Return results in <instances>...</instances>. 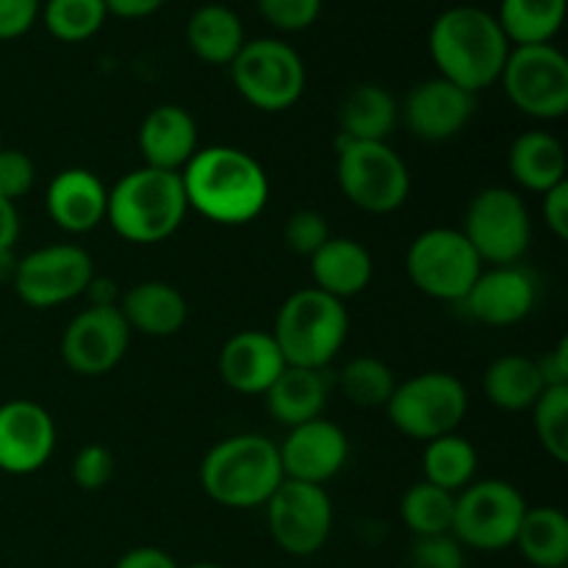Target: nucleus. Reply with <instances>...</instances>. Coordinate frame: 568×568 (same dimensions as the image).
Listing matches in <instances>:
<instances>
[{"label": "nucleus", "mask_w": 568, "mask_h": 568, "mask_svg": "<svg viewBox=\"0 0 568 568\" xmlns=\"http://www.w3.org/2000/svg\"><path fill=\"white\" fill-rule=\"evenodd\" d=\"M455 497H458V494L444 491V488L433 486V483L427 480L414 483V486L405 491L403 503H399V514H403L405 527H408L416 538L453 536Z\"/></svg>", "instance_id": "33"}, {"label": "nucleus", "mask_w": 568, "mask_h": 568, "mask_svg": "<svg viewBox=\"0 0 568 568\" xmlns=\"http://www.w3.org/2000/svg\"><path fill=\"white\" fill-rule=\"evenodd\" d=\"M0 148H3V144H0Z\"/></svg>", "instance_id": "52"}, {"label": "nucleus", "mask_w": 568, "mask_h": 568, "mask_svg": "<svg viewBox=\"0 0 568 568\" xmlns=\"http://www.w3.org/2000/svg\"><path fill=\"white\" fill-rule=\"evenodd\" d=\"M94 277L92 255L78 244H50L17 258L11 286L31 308H55L83 297Z\"/></svg>", "instance_id": "13"}, {"label": "nucleus", "mask_w": 568, "mask_h": 568, "mask_svg": "<svg viewBox=\"0 0 568 568\" xmlns=\"http://www.w3.org/2000/svg\"><path fill=\"white\" fill-rule=\"evenodd\" d=\"M37 183V164L26 150L0 148V194L11 203L26 197Z\"/></svg>", "instance_id": "40"}, {"label": "nucleus", "mask_w": 568, "mask_h": 568, "mask_svg": "<svg viewBox=\"0 0 568 568\" xmlns=\"http://www.w3.org/2000/svg\"><path fill=\"white\" fill-rule=\"evenodd\" d=\"M538 283L530 270L519 264L483 270L460 305L475 322L488 327H510L532 314Z\"/></svg>", "instance_id": "19"}, {"label": "nucleus", "mask_w": 568, "mask_h": 568, "mask_svg": "<svg viewBox=\"0 0 568 568\" xmlns=\"http://www.w3.org/2000/svg\"><path fill=\"white\" fill-rule=\"evenodd\" d=\"M508 170L521 189L547 194L566 181V150L558 136L547 131H527L514 139L508 150Z\"/></svg>", "instance_id": "27"}, {"label": "nucleus", "mask_w": 568, "mask_h": 568, "mask_svg": "<svg viewBox=\"0 0 568 568\" xmlns=\"http://www.w3.org/2000/svg\"><path fill=\"white\" fill-rule=\"evenodd\" d=\"M427 48L438 75L477 94L499 81L514 44L491 11L480 6H453L430 26Z\"/></svg>", "instance_id": "2"}, {"label": "nucleus", "mask_w": 568, "mask_h": 568, "mask_svg": "<svg viewBox=\"0 0 568 568\" xmlns=\"http://www.w3.org/2000/svg\"><path fill=\"white\" fill-rule=\"evenodd\" d=\"M231 78L236 92L253 109L277 114L303 98L305 61L288 42L275 37L244 42L236 59L231 61Z\"/></svg>", "instance_id": "8"}, {"label": "nucleus", "mask_w": 568, "mask_h": 568, "mask_svg": "<svg viewBox=\"0 0 568 568\" xmlns=\"http://www.w3.org/2000/svg\"><path fill=\"white\" fill-rule=\"evenodd\" d=\"M375 275L372 253L355 239L331 236L311 255V277L314 288L336 300H349L364 292Z\"/></svg>", "instance_id": "23"}, {"label": "nucleus", "mask_w": 568, "mask_h": 568, "mask_svg": "<svg viewBox=\"0 0 568 568\" xmlns=\"http://www.w3.org/2000/svg\"><path fill=\"white\" fill-rule=\"evenodd\" d=\"M405 272L422 294L460 303L483 272V261L458 227H430L410 242Z\"/></svg>", "instance_id": "10"}, {"label": "nucleus", "mask_w": 568, "mask_h": 568, "mask_svg": "<svg viewBox=\"0 0 568 568\" xmlns=\"http://www.w3.org/2000/svg\"><path fill=\"white\" fill-rule=\"evenodd\" d=\"M338 388L358 408H386L397 388V377L392 366L383 364L375 355H358L338 372Z\"/></svg>", "instance_id": "35"}, {"label": "nucleus", "mask_w": 568, "mask_h": 568, "mask_svg": "<svg viewBox=\"0 0 568 568\" xmlns=\"http://www.w3.org/2000/svg\"><path fill=\"white\" fill-rule=\"evenodd\" d=\"M192 568H222V566H216V564H194Z\"/></svg>", "instance_id": "50"}, {"label": "nucleus", "mask_w": 568, "mask_h": 568, "mask_svg": "<svg viewBox=\"0 0 568 568\" xmlns=\"http://www.w3.org/2000/svg\"><path fill=\"white\" fill-rule=\"evenodd\" d=\"M283 239H286V247L292 250L294 255L311 258V255L331 239V225H327L325 214H320V211H294V214L288 216L286 227H283Z\"/></svg>", "instance_id": "38"}, {"label": "nucleus", "mask_w": 568, "mask_h": 568, "mask_svg": "<svg viewBox=\"0 0 568 568\" xmlns=\"http://www.w3.org/2000/svg\"><path fill=\"white\" fill-rule=\"evenodd\" d=\"M422 469L425 480L444 491H464L477 475V449L469 438L449 433V436L427 442L425 455H422Z\"/></svg>", "instance_id": "32"}, {"label": "nucleus", "mask_w": 568, "mask_h": 568, "mask_svg": "<svg viewBox=\"0 0 568 568\" xmlns=\"http://www.w3.org/2000/svg\"><path fill=\"white\" fill-rule=\"evenodd\" d=\"M532 427L555 464L568 460V386H547L532 405Z\"/></svg>", "instance_id": "36"}, {"label": "nucleus", "mask_w": 568, "mask_h": 568, "mask_svg": "<svg viewBox=\"0 0 568 568\" xmlns=\"http://www.w3.org/2000/svg\"><path fill=\"white\" fill-rule=\"evenodd\" d=\"M258 11L275 31L297 33L320 20L322 0H258Z\"/></svg>", "instance_id": "39"}, {"label": "nucleus", "mask_w": 568, "mask_h": 568, "mask_svg": "<svg viewBox=\"0 0 568 568\" xmlns=\"http://www.w3.org/2000/svg\"><path fill=\"white\" fill-rule=\"evenodd\" d=\"M186 211L181 172L139 166L109 189L105 220L125 242L159 244L183 225Z\"/></svg>", "instance_id": "4"}, {"label": "nucleus", "mask_w": 568, "mask_h": 568, "mask_svg": "<svg viewBox=\"0 0 568 568\" xmlns=\"http://www.w3.org/2000/svg\"><path fill=\"white\" fill-rule=\"evenodd\" d=\"M469 410V392L449 372H422L397 383L386 414L403 436L433 442L458 430Z\"/></svg>", "instance_id": "7"}, {"label": "nucleus", "mask_w": 568, "mask_h": 568, "mask_svg": "<svg viewBox=\"0 0 568 568\" xmlns=\"http://www.w3.org/2000/svg\"><path fill=\"white\" fill-rule=\"evenodd\" d=\"M131 347V327L120 305H89L72 316L61 336V358L81 377L109 375Z\"/></svg>", "instance_id": "15"}, {"label": "nucleus", "mask_w": 568, "mask_h": 568, "mask_svg": "<svg viewBox=\"0 0 568 568\" xmlns=\"http://www.w3.org/2000/svg\"><path fill=\"white\" fill-rule=\"evenodd\" d=\"M460 233L483 266L519 264L532 242L530 209L514 189L488 186L471 197Z\"/></svg>", "instance_id": "9"}, {"label": "nucleus", "mask_w": 568, "mask_h": 568, "mask_svg": "<svg viewBox=\"0 0 568 568\" xmlns=\"http://www.w3.org/2000/svg\"><path fill=\"white\" fill-rule=\"evenodd\" d=\"M494 17L514 48L552 44L564 28L566 0H503Z\"/></svg>", "instance_id": "31"}, {"label": "nucleus", "mask_w": 568, "mask_h": 568, "mask_svg": "<svg viewBox=\"0 0 568 568\" xmlns=\"http://www.w3.org/2000/svg\"><path fill=\"white\" fill-rule=\"evenodd\" d=\"M55 449V422L33 399L0 405V471L14 477L33 475Z\"/></svg>", "instance_id": "17"}, {"label": "nucleus", "mask_w": 568, "mask_h": 568, "mask_svg": "<svg viewBox=\"0 0 568 568\" xmlns=\"http://www.w3.org/2000/svg\"><path fill=\"white\" fill-rule=\"evenodd\" d=\"M349 333V316L342 300L320 292L300 288L281 305L272 327V338L281 347L288 366L322 372L338 353Z\"/></svg>", "instance_id": "5"}, {"label": "nucleus", "mask_w": 568, "mask_h": 568, "mask_svg": "<svg viewBox=\"0 0 568 568\" xmlns=\"http://www.w3.org/2000/svg\"><path fill=\"white\" fill-rule=\"evenodd\" d=\"M39 9L37 0H0V42L26 37L39 20Z\"/></svg>", "instance_id": "42"}, {"label": "nucleus", "mask_w": 568, "mask_h": 568, "mask_svg": "<svg viewBox=\"0 0 568 568\" xmlns=\"http://www.w3.org/2000/svg\"><path fill=\"white\" fill-rule=\"evenodd\" d=\"M514 547L532 568H566L568 519L558 508H527Z\"/></svg>", "instance_id": "30"}, {"label": "nucleus", "mask_w": 568, "mask_h": 568, "mask_svg": "<svg viewBox=\"0 0 568 568\" xmlns=\"http://www.w3.org/2000/svg\"><path fill=\"white\" fill-rule=\"evenodd\" d=\"M264 508L272 538L286 555L308 558L331 538L333 503L325 486L283 480Z\"/></svg>", "instance_id": "14"}, {"label": "nucleus", "mask_w": 568, "mask_h": 568, "mask_svg": "<svg viewBox=\"0 0 568 568\" xmlns=\"http://www.w3.org/2000/svg\"><path fill=\"white\" fill-rule=\"evenodd\" d=\"M464 547L453 536L416 538L410 568H464Z\"/></svg>", "instance_id": "41"}, {"label": "nucleus", "mask_w": 568, "mask_h": 568, "mask_svg": "<svg viewBox=\"0 0 568 568\" xmlns=\"http://www.w3.org/2000/svg\"><path fill=\"white\" fill-rule=\"evenodd\" d=\"M114 568H178L175 558L159 547H136L128 549Z\"/></svg>", "instance_id": "45"}, {"label": "nucleus", "mask_w": 568, "mask_h": 568, "mask_svg": "<svg viewBox=\"0 0 568 568\" xmlns=\"http://www.w3.org/2000/svg\"><path fill=\"white\" fill-rule=\"evenodd\" d=\"M70 475L81 491H103L114 477V455L103 444H87L72 458Z\"/></svg>", "instance_id": "37"}, {"label": "nucleus", "mask_w": 568, "mask_h": 568, "mask_svg": "<svg viewBox=\"0 0 568 568\" xmlns=\"http://www.w3.org/2000/svg\"><path fill=\"white\" fill-rule=\"evenodd\" d=\"M277 453H281L286 480L325 486L347 464L349 438L342 427L320 416V419L292 427L286 438L277 444Z\"/></svg>", "instance_id": "18"}, {"label": "nucleus", "mask_w": 568, "mask_h": 568, "mask_svg": "<svg viewBox=\"0 0 568 568\" xmlns=\"http://www.w3.org/2000/svg\"><path fill=\"white\" fill-rule=\"evenodd\" d=\"M181 181L189 209L216 225H247L270 203L266 170L231 144L197 150L181 170Z\"/></svg>", "instance_id": "1"}, {"label": "nucleus", "mask_w": 568, "mask_h": 568, "mask_svg": "<svg viewBox=\"0 0 568 568\" xmlns=\"http://www.w3.org/2000/svg\"><path fill=\"white\" fill-rule=\"evenodd\" d=\"M483 388H486V397L494 408L519 414V410H530L536 405L547 383H544L536 358L503 355V358H497L486 369Z\"/></svg>", "instance_id": "29"}, {"label": "nucleus", "mask_w": 568, "mask_h": 568, "mask_svg": "<svg viewBox=\"0 0 568 568\" xmlns=\"http://www.w3.org/2000/svg\"><path fill=\"white\" fill-rule=\"evenodd\" d=\"M17 236H20V214H17V205L0 194V250H14Z\"/></svg>", "instance_id": "47"}, {"label": "nucleus", "mask_w": 568, "mask_h": 568, "mask_svg": "<svg viewBox=\"0 0 568 568\" xmlns=\"http://www.w3.org/2000/svg\"><path fill=\"white\" fill-rule=\"evenodd\" d=\"M39 14L50 37L67 44L89 42L109 20L103 0H44Z\"/></svg>", "instance_id": "34"}, {"label": "nucleus", "mask_w": 568, "mask_h": 568, "mask_svg": "<svg viewBox=\"0 0 568 568\" xmlns=\"http://www.w3.org/2000/svg\"><path fill=\"white\" fill-rule=\"evenodd\" d=\"M525 514L519 488L505 480H475L455 497L453 538L460 547L499 552L514 547Z\"/></svg>", "instance_id": "11"}, {"label": "nucleus", "mask_w": 568, "mask_h": 568, "mask_svg": "<svg viewBox=\"0 0 568 568\" xmlns=\"http://www.w3.org/2000/svg\"><path fill=\"white\" fill-rule=\"evenodd\" d=\"M283 480L277 444L258 433L222 438L200 464V486L222 508L250 510L266 505Z\"/></svg>", "instance_id": "3"}, {"label": "nucleus", "mask_w": 568, "mask_h": 568, "mask_svg": "<svg viewBox=\"0 0 568 568\" xmlns=\"http://www.w3.org/2000/svg\"><path fill=\"white\" fill-rule=\"evenodd\" d=\"M37 3H39V6H42V3H44V0H37Z\"/></svg>", "instance_id": "51"}, {"label": "nucleus", "mask_w": 568, "mask_h": 568, "mask_svg": "<svg viewBox=\"0 0 568 568\" xmlns=\"http://www.w3.org/2000/svg\"><path fill=\"white\" fill-rule=\"evenodd\" d=\"M120 311L131 333L150 338L175 336L189 320L186 297L172 283L142 281L120 297Z\"/></svg>", "instance_id": "24"}, {"label": "nucleus", "mask_w": 568, "mask_h": 568, "mask_svg": "<svg viewBox=\"0 0 568 568\" xmlns=\"http://www.w3.org/2000/svg\"><path fill=\"white\" fill-rule=\"evenodd\" d=\"M281 347L272 338V333L264 331H242L227 338L220 349V375L233 392L255 394L270 392L272 383L277 381L286 369Z\"/></svg>", "instance_id": "20"}, {"label": "nucleus", "mask_w": 568, "mask_h": 568, "mask_svg": "<svg viewBox=\"0 0 568 568\" xmlns=\"http://www.w3.org/2000/svg\"><path fill=\"white\" fill-rule=\"evenodd\" d=\"M536 361L547 386H568V338H560L558 347Z\"/></svg>", "instance_id": "44"}, {"label": "nucleus", "mask_w": 568, "mask_h": 568, "mask_svg": "<svg viewBox=\"0 0 568 568\" xmlns=\"http://www.w3.org/2000/svg\"><path fill=\"white\" fill-rule=\"evenodd\" d=\"M197 122L183 105H155L139 125V153L144 166L181 172L197 153Z\"/></svg>", "instance_id": "21"}, {"label": "nucleus", "mask_w": 568, "mask_h": 568, "mask_svg": "<svg viewBox=\"0 0 568 568\" xmlns=\"http://www.w3.org/2000/svg\"><path fill=\"white\" fill-rule=\"evenodd\" d=\"M186 42L189 50L205 64L231 67L247 39H244V26L236 11L222 3H205L189 17Z\"/></svg>", "instance_id": "28"}, {"label": "nucleus", "mask_w": 568, "mask_h": 568, "mask_svg": "<svg viewBox=\"0 0 568 568\" xmlns=\"http://www.w3.org/2000/svg\"><path fill=\"white\" fill-rule=\"evenodd\" d=\"M48 216L67 233H89L105 220L109 189L94 172L72 166L50 181L44 194Z\"/></svg>", "instance_id": "22"}, {"label": "nucleus", "mask_w": 568, "mask_h": 568, "mask_svg": "<svg viewBox=\"0 0 568 568\" xmlns=\"http://www.w3.org/2000/svg\"><path fill=\"white\" fill-rule=\"evenodd\" d=\"M336 181L344 197L366 214H392L410 194L408 164L388 142L338 139Z\"/></svg>", "instance_id": "6"}, {"label": "nucleus", "mask_w": 568, "mask_h": 568, "mask_svg": "<svg viewBox=\"0 0 568 568\" xmlns=\"http://www.w3.org/2000/svg\"><path fill=\"white\" fill-rule=\"evenodd\" d=\"M541 214L547 220V227L552 231V236L558 242L568 239V181L558 183L555 189H549L547 194H541Z\"/></svg>", "instance_id": "43"}, {"label": "nucleus", "mask_w": 568, "mask_h": 568, "mask_svg": "<svg viewBox=\"0 0 568 568\" xmlns=\"http://www.w3.org/2000/svg\"><path fill=\"white\" fill-rule=\"evenodd\" d=\"M499 81L510 103L532 120L568 114V61L555 44L510 48Z\"/></svg>", "instance_id": "12"}, {"label": "nucleus", "mask_w": 568, "mask_h": 568, "mask_svg": "<svg viewBox=\"0 0 568 568\" xmlns=\"http://www.w3.org/2000/svg\"><path fill=\"white\" fill-rule=\"evenodd\" d=\"M477 94L436 75L416 83L399 103V122L422 142L455 139L475 116Z\"/></svg>", "instance_id": "16"}, {"label": "nucleus", "mask_w": 568, "mask_h": 568, "mask_svg": "<svg viewBox=\"0 0 568 568\" xmlns=\"http://www.w3.org/2000/svg\"><path fill=\"white\" fill-rule=\"evenodd\" d=\"M83 297L89 300V305H120L122 294H120V288H116V283L111 281V277L94 275L92 281H89Z\"/></svg>", "instance_id": "48"}, {"label": "nucleus", "mask_w": 568, "mask_h": 568, "mask_svg": "<svg viewBox=\"0 0 568 568\" xmlns=\"http://www.w3.org/2000/svg\"><path fill=\"white\" fill-rule=\"evenodd\" d=\"M14 266H17L14 250H0V281H11Z\"/></svg>", "instance_id": "49"}, {"label": "nucleus", "mask_w": 568, "mask_h": 568, "mask_svg": "<svg viewBox=\"0 0 568 568\" xmlns=\"http://www.w3.org/2000/svg\"><path fill=\"white\" fill-rule=\"evenodd\" d=\"M266 410L283 427H297L325 414L327 383L325 375L303 366H286L264 394Z\"/></svg>", "instance_id": "25"}, {"label": "nucleus", "mask_w": 568, "mask_h": 568, "mask_svg": "<svg viewBox=\"0 0 568 568\" xmlns=\"http://www.w3.org/2000/svg\"><path fill=\"white\" fill-rule=\"evenodd\" d=\"M109 14L120 17V20H144V17L155 14L166 0H103Z\"/></svg>", "instance_id": "46"}, {"label": "nucleus", "mask_w": 568, "mask_h": 568, "mask_svg": "<svg viewBox=\"0 0 568 568\" xmlns=\"http://www.w3.org/2000/svg\"><path fill=\"white\" fill-rule=\"evenodd\" d=\"M397 122L399 103L377 83H361L338 105V139L347 142H386Z\"/></svg>", "instance_id": "26"}]
</instances>
